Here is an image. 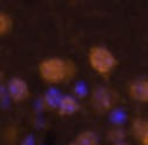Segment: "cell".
I'll return each mask as SVG.
<instances>
[{"label":"cell","instance_id":"cell-1","mask_svg":"<svg viewBox=\"0 0 148 145\" xmlns=\"http://www.w3.org/2000/svg\"><path fill=\"white\" fill-rule=\"evenodd\" d=\"M38 75L46 85L51 86H62L67 85L77 77V64L70 59L59 58V56H51L38 62L37 65Z\"/></svg>","mask_w":148,"mask_h":145},{"label":"cell","instance_id":"cell-2","mask_svg":"<svg viewBox=\"0 0 148 145\" xmlns=\"http://www.w3.org/2000/svg\"><path fill=\"white\" fill-rule=\"evenodd\" d=\"M88 64L99 77L108 78L118 67V58L107 46L94 45L88 51Z\"/></svg>","mask_w":148,"mask_h":145},{"label":"cell","instance_id":"cell-3","mask_svg":"<svg viewBox=\"0 0 148 145\" xmlns=\"http://www.w3.org/2000/svg\"><path fill=\"white\" fill-rule=\"evenodd\" d=\"M116 104H118V93L107 86H97L91 93V105L100 115L112 112Z\"/></svg>","mask_w":148,"mask_h":145},{"label":"cell","instance_id":"cell-4","mask_svg":"<svg viewBox=\"0 0 148 145\" xmlns=\"http://www.w3.org/2000/svg\"><path fill=\"white\" fill-rule=\"evenodd\" d=\"M7 93L10 96V99L14 104L26 102L30 96V88L27 85V81L21 77H11L7 81Z\"/></svg>","mask_w":148,"mask_h":145},{"label":"cell","instance_id":"cell-5","mask_svg":"<svg viewBox=\"0 0 148 145\" xmlns=\"http://www.w3.org/2000/svg\"><path fill=\"white\" fill-rule=\"evenodd\" d=\"M127 94L138 104H148V78H135L127 85Z\"/></svg>","mask_w":148,"mask_h":145},{"label":"cell","instance_id":"cell-6","mask_svg":"<svg viewBox=\"0 0 148 145\" xmlns=\"http://www.w3.org/2000/svg\"><path fill=\"white\" fill-rule=\"evenodd\" d=\"M78 110H80V104H78V100L73 96H62L56 112H58L59 116H72Z\"/></svg>","mask_w":148,"mask_h":145},{"label":"cell","instance_id":"cell-7","mask_svg":"<svg viewBox=\"0 0 148 145\" xmlns=\"http://www.w3.org/2000/svg\"><path fill=\"white\" fill-rule=\"evenodd\" d=\"M132 132L140 145H148V120H135L132 124Z\"/></svg>","mask_w":148,"mask_h":145},{"label":"cell","instance_id":"cell-8","mask_svg":"<svg viewBox=\"0 0 148 145\" xmlns=\"http://www.w3.org/2000/svg\"><path fill=\"white\" fill-rule=\"evenodd\" d=\"M14 27V19L10 13L0 11V37H7Z\"/></svg>","mask_w":148,"mask_h":145},{"label":"cell","instance_id":"cell-9","mask_svg":"<svg viewBox=\"0 0 148 145\" xmlns=\"http://www.w3.org/2000/svg\"><path fill=\"white\" fill-rule=\"evenodd\" d=\"M75 142L80 145H99V137L92 131H83L77 135Z\"/></svg>","mask_w":148,"mask_h":145},{"label":"cell","instance_id":"cell-10","mask_svg":"<svg viewBox=\"0 0 148 145\" xmlns=\"http://www.w3.org/2000/svg\"><path fill=\"white\" fill-rule=\"evenodd\" d=\"M124 131H121V129H113V131H110L108 134V139L113 142V144H123V137H124Z\"/></svg>","mask_w":148,"mask_h":145},{"label":"cell","instance_id":"cell-11","mask_svg":"<svg viewBox=\"0 0 148 145\" xmlns=\"http://www.w3.org/2000/svg\"><path fill=\"white\" fill-rule=\"evenodd\" d=\"M69 145H80V144H77V142L73 140V142H70V144H69Z\"/></svg>","mask_w":148,"mask_h":145},{"label":"cell","instance_id":"cell-12","mask_svg":"<svg viewBox=\"0 0 148 145\" xmlns=\"http://www.w3.org/2000/svg\"><path fill=\"white\" fill-rule=\"evenodd\" d=\"M113 145H127L126 142H123V144H113Z\"/></svg>","mask_w":148,"mask_h":145}]
</instances>
